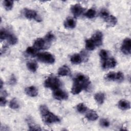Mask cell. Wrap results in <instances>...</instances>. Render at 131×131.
<instances>
[{"label": "cell", "instance_id": "d6986e66", "mask_svg": "<svg viewBox=\"0 0 131 131\" xmlns=\"http://www.w3.org/2000/svg\"><path fill=\"white\" fill-rule=\"evenodd\" d=\"M94 99L97 103L99 104H102L105 100L104 94L101 92H99L95 94Z\"/></svg>", "mask_w": 131, "mask_h": 131}, {"label": "cell", "instance_id": "4fadbf2b", "mask_svg": "<svg viewBox=\"0 0 131 131\" xmlns=\"http://www.w3.org/2000/svg\"><path fill=\"white\" fill-rule=\"evenodd\" d=\"M104 21L106 23L107 27H114L117 23V18L113 15H110L106 18L104 19Z\"/></svg>", "mask_w": 131, "mask_h": 131}, {"label": "cell", "instance_id": "83f0119b", "mask_svg": "<svg viewBox=\"0 0 131 131\" xmlns=\"http://www.w3.org/2000/svg\"><path fill=\"white\" fill-rule=\"evenodd\" d=\"M96 12L95 10L94 9H92V8L88 10L84 14L85 16L86 17L90 18V19L94 18L96 16Z\"/></svg>", "mask_w": 131, "mask_h": 131}, {"label": "cell", "instance_id": "8d00e7d4", "mask_svg": "<svg viewBox=\"0 0 131 131\" xmlns=\"http://www.w3.org/2000/svg\"><path fill=\"white\" fill-rule=\"evenodd\" d=\"M16 83V79L13 75H12L9 79V84L13 85H14Z\"/></svg>", "mask_w": 131, "mask_h": 131}, {"label": "cell", "instance_id": "7a4b0ae2", "mask_svg": "<svg viewBox=\"0 0 131 131\" xmlns=\"http://www.w3.org/2000/svg\"><path fill=\"white\" fill-rule=\"evenodd\" d=\"M90 83L89 77L82 73L77 74L73 78V83L80 86L82 90H86Z\"/></svg>", "mask_w": 131, "mask_h": 131}, {"label": "cell", "instance_id": "5bb4252c", "mask_svg": "<svg viewBox=\"0 0 131 131\" xmlns=\"http://www.w3.org/2000/svg\"><path fill=\"white\" fill-rule=\"evenodd\" d=\"M71 73L70 69L66 65L60 67L58 70V74L61 76H66L69 75Z\"/></svg>", "mask_w": 131, "mask_h": 131}, {"label": "cell", "instance_id": "4316f807", "mask_svg": "<svg viewBox=\"0 0 131 131\" xmlns=\"http://www.w3.org/2000/svg\"><path fill=\"white\" fill-rule=\"evenodd\" d=\"M26 52L29 55L32 56H36L38 54L37 50L33 47H29L27 48Z\"/></svg>", "mask_w": 131, "mask_h": 131}, {"label": "cell", "instance_id": "4dcf8cb0", "mask_svg": "<svg viewBox=\"0 0 131 131\" xmlns=\"http://www.w3.org/2000/svg\"><path fill=\"white\" fill-rule=\"evenodd\" d=\"M82 91V89L78 85L73 83L72 89H71V93L74 95H76L79 94L81 91Z\"/></svg>", "mask_w": 131, "mask_h": 131}, {"label": "cell", "instance_id": "cb8c5ba5", "mask_svg": "<svg viewBox=\"0 0 131 131\" xmlns=\"http://www.w3.org/2000/svg\"><path fill=\"white\" fill-rule=\"evenodd\" d=\"M117 64V61L116 59L112 57L111 58H108L106 60V69L108 68H113Z\"/></svg>", "mask_w": 131, "mask_h": 131}, {"label": "cell", "instance_id": "9a60e30c", "mask_svg": "<svg viewBox=\"0 0 131 131\" xmlns=\"http://www.w3.org/2000/svg\"><path fill=\"white\" fill-rule=\"evenodd\" d=\"M118 107L121 110H127L130 109V104L129 101L125 99H121L118 103Z\"/></svg>", "mask_w": 131, "mask_h": 131}, {"label": "cell", "instance_id": "3957f363", "mask_svg": "<svg viewBox=\"0 0 131 131\" xmlns=\"http://www.w3.org/2000/svg\"><path fill=\"white\" fill-rule=\"evenodd\" d=\"M61 85V81L58 78L54 76L47 77L44 81V86L47 88L55 90L59 88Z\"/></svg>", "mask_w": 131, "mask_h": 131}, {"label": "cell", "instance_id": "f1b7e54d", "mask_svg": "<svg viewBox=\"0 0 131 131\" xmlns=\"http://www.w3.org/2000/svg\"><path fill=\"white\" fill-rule=\"evenodd\" d=\"M77 111L81 114H83L85 112H86L88 110V108L86 105H85L83 103H79L76 107Z\"/></svg>", "mask_w": 131, "mask_h": 131}, {"label": "cell", "instance_id": "1f68e13d", "mask_svg": "<svg viewBox=\"0 0 131 131\" xmlns=\"http://www.w3.org/2000/svg\"><path fill=\"white\" fill-rule=\"evenodd\" d=\"M99 56L100 57L101 61L107 59L108 58V52L104 49L101 50L99 52Z\"/></svg>", "mask_w": 131, "mask_h": 131}, {"label": "cell", "instance_id": "74e56055", "mask_svg": "<svg viewBox=\"0 0 131 131\" xmlns=\"http://www.w3.org/2000/svg\"><path fill=\"white\" fill-rule=\"evenodd\" d=\"M7 103V100L5 97L1 96L0 97V105L1 106H4Z\"/></svg>", "mask_w": 131, "mask_h": 131}, {"label": "cell", "instance_id": "7c38bea8", "mask_svg": "<svg viewBox=\"0 0 131 131\" xmlns=\"http://www.w3.org/2000/svg\"><path fill=\"white\" fill-rule=\"evenodd\" d=\"M25 91L27 95L32 97L37 96L38 93V90L35 86H28L25 89Z\"/></svg>", "mask_w": 131, "mask_h": 131}, {"label": "cell", "instance_id": "277c9868", "mask_svg": "<svg viewBox=\"0 0 131 131\" xmlns=\"http://www.w3.org/2000/svg\"><path fill=\"white\" fill-rule=\"evenodd\" d=\"M36 56L38 60L45 63L53 64L55 62L54 56L49 52H45L38 53Z\"/></svg>", "mask_w": 131, "mask_h": 131}, {"label": "cell", "instance_id": "e0dca14e", "mask_svg": "<svg viewBox=\"0 0 131 131\" xmlns=\"http://www.w3.org/2000/svg\"><path fill=\"white\" fill-rule=\"evenodd\" d=\"M71 62L74 64H79L82 61V58L81 55L79 54H73L70 58Z\"/></svg>", "mask_w": 131, "mask_h": 131}, {"label": "cell", "instance_id": "d6a6232c", "mask_svg": "<svg viewBox=\"0 0 131 131\" xmlns=\"http://www.w3.org/2000/svg\"><path fill=\"white\" fill-rule=\"evenodd\" d=\"M9 33H10L9 32H8V31L6 30L5 29H1V32H0V38H1V40H4V39H7Z\"/></svg>", "mask_w": 131, "mask_h": 131}, {"label": "cell", "instance_id": "f546056e", "mask_svg": "<svg viewBox=\"0 0 131 131\" xmlns=\"http://www.w3.org/2000/svg\"><path fill=\"white\" fill-rule=\"evenodd\" d=\"M115 78L116 73L114 72H110L104 76V79L107 81H115Z\"/></svg>", "mask_w": 131, "mask_h": 131}, {"label": "cell", "instance_id": "ac0fdd59", "mask_svg": "<svg viewBox=\"0 0 131 131\" xmlns=\"http://www.w3.org/2000/svg\"><path fill=\"white\" fill-rule=\"evenodd\" d=\"M85 117L90 121H95L97 120L99 116L97 113L93 110H90L85 115Z\"/></svg>", "mask_w": 131, "mask_h": 131}, {"label": "cell", "instance_id": "9c48e42d", "mask_svg": "<svg viewBox=\"0 0 131 131\" xmlns=\"http://www.w3.org/2000/svg\"><path fill=\"white\" fill-rule=\"evenodd\" d=\"M33 47L35 48L37 51L41 49H47L48 48L45 40L44 39V38H37L34 41Z\"/></svg>", "mask_w": 131, "mask_h": 131}, {"label": "cell", "instance_id": "d590c367", "mask_svg": "<svg viewBox=\"0 0 131 131\" xmlns=\"http://www.w3.org/2000/svg\"><path fill=\"white\" fill-rule=\"evenodd\" d=\"M99 123L101 126L104 127H107L110 126V122L105 118L101 119L100 120Z\"/></svg>", "mask_w": 131, "mask_h": 131}, {"label": "cell", "instance_id": "e575fe53", "mask_svg": "<svg viewBox=\"0 0 131 131\" xmlns=\"http://www.w3.org/2000/svg\"><path fill=\"white\" fill-rule=\"evenodd\" d=\"M124 80V75L121 72H118L116 73L115 81L118 82H122Z\"/></svg>", "mask_w": 131, "mask_h": 131}, {"label": "cell", "instance_id": "836d02e7", "mask_svg": "<svg viewBox=\"0 0 131 131\" xmlns=\"http://www.w3.org/2000/svg\"><path fill=\"white\" fill-rule=\"evenodd\" d=\"M110 15V13L108 11L105 9V8H102L100 11V16L101 18H102L104 20L108 16Z\"/></svg>", "mask_w": 131, "mask_h": 131}, {"label": "cell", "instance_id": "603a6c76", "mask_svg": "<svg viewBox=\"0 0 131 131\" xmlns=\"http://www.w3.org/2000/svg\"><path fill=\"white\" fill-rule=\"evenodd\" d=\"M85 49L89 51H93L96 48V46L91 39H88L85 40Z\"/></svg>", "mask_w": 131, "mask_h": 131}, {"label": "cell", "instance_id": "6da1fadb", "mask_svg": "<svg viewBox=\"0 0 131 131\" xmlns=\"http://www.w3.org/2000/svg\"><path fill=\"white\" fill-rule=\"evenodd\" d=\"M39 112L43 121L47 124H52L60 122V119L53 113L51 112L45 105H41L39 107Z\"/></svg>", "mask_w": 131, "mask_h": 131}, {"label": "cell", "instance_id": "8992f818", "mask_svg": "<svg viewBox=\"0 0 131 131\" xmlns=\"http://www.w3.org/2000/svg\"><path fill=\"white\" fill-rule=\"evenodd\" d=\"M122 52L125 55H129L131 53V39L129 38H125L121 47Z\"/></svg>", "mask_w": 131, "mask_h": 131}, {"label": "cell", "instance_id": "30bf717a", "mask_svg": "<svg viewBox=\"0 0 131 131\" xmlns=\"http://www.w3.org/2000/svg\"><path fill=\"white\" fill-rule=\"evenodd\" d=\"M84 8L82 7L79 4H76L73 5L71 7V11L72 14L75 17H79L84 11Z\"/></svg>", "mask_w": 131, "mask_h": 131}, {"label": "cell", "instance_id": "d4e9b609", "mask_svg": "<svg viewBox=\"0 0 131 131\" xmlns=\"http://www.w3.org/2000/svg\"><path fill=\"white\" fill-rule=\"evenodd\" d=\"M14 2L11 0H5L3 1L4 6L7 11L11 10L13 6Z\"/></svg>", "mask_w": 131, "mask_h": 131}, {"label": "cell", "instance_id": "2e32d148", "mask_svg": "<svg viewBox=\"0 0 131 131\" xmlns=\"http://www.w3.org/2000/svg\"><path fill=\"white\" fill-rule=\"evenodd\" d=\"M27 120V122L28 124L29 130H40L41 129L37 124L35 123V122L33 121V120L31 118H29Z\"/></svg>", "mask_w": 131, "mask_h": 131}, {"label": "cell", "instance_id": "7402d4cb", "mask_svg": "<svg viewBox=\"0 0 131 131\" xmlns=\"http://www.w3.org/2000/svg\"><path fill=\"white\" fill-rule=\"evenodd\" d=\"M7 39L8 43L11 45H14L17 43L18 41V39L17 37L14 34L11 33H9Z\"/></svg>", "mask_w": 131, "mask_h": 131}, {"label": "cell", "instance_id": "ba28073f", "mask_svg": "<svg viewBox=\"0 0 131 131\" xmlns=\"http://www.w3.org/2000/svg\"><path fill=\"white\" fill-rule=\"evenodd\" d=\"M96 47H99L102 44L103 34L100 31H96L93 34L91 38Z\"/></svg>", "mask_w": 131, "mask_h": 131}, {"label": "cell", "instance_id": "ffe728a7", "mask_svg": "<svg viewBox=\"0 0 131 131\" xmlns=\"http://www.w3.org/2000/svg\"><path fill=\"white\" fill-rule=\"evenodd\" d=\"M26 66L28 69L32 72H35L38 68V64L35 61H29L27 62Z\"/></svg>", "mask_w": 131, "mask_h": 131}, {"label": "cell", "instance_id": "8fae6325", "mask_svg": "<svg viewBox=\"0 0 131 131\" xmlns=\"http://www.w3.org/2000/svg\"><path fill=\"white\" fill-rule=\"evenodd\" d=\"M76 25V20L74 18L69 17L64 22V26L67 29H74Z\"/></svg>", "mask_w": 131, "mask_h": 131}, {"label": "cell", "instance_id": "484cf974", "mask_svg": "<svg viewBox=\"0 0 131 131\" xmlns=\"http://www.w3.org/2000/svg\"><path fill=\"white\" fill-rule=\"evenodd\" d=\"M9 107L13 110H16L19 108V104L17 100L14 98L9 102Z\"/></svg>", "mask_w": 131, "mask_h": 131}, {"label": "cell", "instance_id": "52a82bcc", "mask_svg": "<svg viewBox=\"0 0 131 131\" xmlns=\"http://www.w3.org/2000/svg\"><path fill=\"white\" fill-rule=\"evenodd\" d=\"M53 96L55 99L58 100H66L68 98V93L59 88L53 90Z\"/></svg>", "mask_w": 131, "mask_h": 131}, {"label": "cell", "instance_id": "f35d334b", "mask_svg": "<svg viewBox=\"0 0 131 131\" xmlns=\"http://www.w3.org/2000/svg\"><path fill=\"white\" fill-rule=\"evenodd\" d=\"M3 86V81L1 79V90L2 89Z\"/></svg>", "mask_w": 131, "mask_h": 131}, {"label": "cell", "instance_id": "5b68a950", "mask_svg": "<svg viewBox=\"0 0 131 131\" xmlns=\"http://www.w3.org/2000/svg\"><path fill=\"white\" fill-rule=\"evenodd\" d=\"M23 13L26 18L29 19H34L36 21H41L42 19L34 10L25 8L23 10Z\"/></svg>", "mask_w": 131, "mask_h": 131}, {"label": "cell", "instance_id": "44dd1931", "mask_svg": "<svg viewBox=\"0 0 131 131\" xmlns=\"http://www.w3.org/2000/svg\"><path fill=\"white\" fill-rule=\"evenodd\" d=\"M54 39H55V36H54V34L52 32H48L45 35L44 39L45 40L48 48L49 47V46L51 45V42L54 40Z\"/></svg>", "mask_w": 131, "mask_h": 131}]
</instances>
